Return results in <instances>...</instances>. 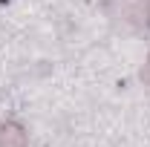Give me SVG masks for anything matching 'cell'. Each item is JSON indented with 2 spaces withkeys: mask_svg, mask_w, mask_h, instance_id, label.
I'll return each mask as SVG.
<instances>
[{
  "mask_svg": "<svg viewBox=\"0 0 150 147\" xmlns=\"http://www.w3.org/2000/svg\"><path fill=\"white\" fill-rule=\"evenodd\" d=\"M144 78H147V84H150V61H147V66H144Z\"/></svg>",
  "mask_w": 150,
  "mask_h": 147,
  "instance_id": "7a4b0ae2",
  "label": "cell"
},
{
  "mask_svg": "<svg viewBox=\"0 0 150 147\" xmlns=\"http://www.w3.org/2000/svg\"><path fill=\"white\" fill-rule=\"evenodd\" d=\"M0 147H26V133L20 124L6 121L0 124Z\"/></svg>",
  "mask_w": 150,
  "mask_h": 147,
  "instance_id": "6da1fadb",
  "label": "cell"
}]
</instances>
